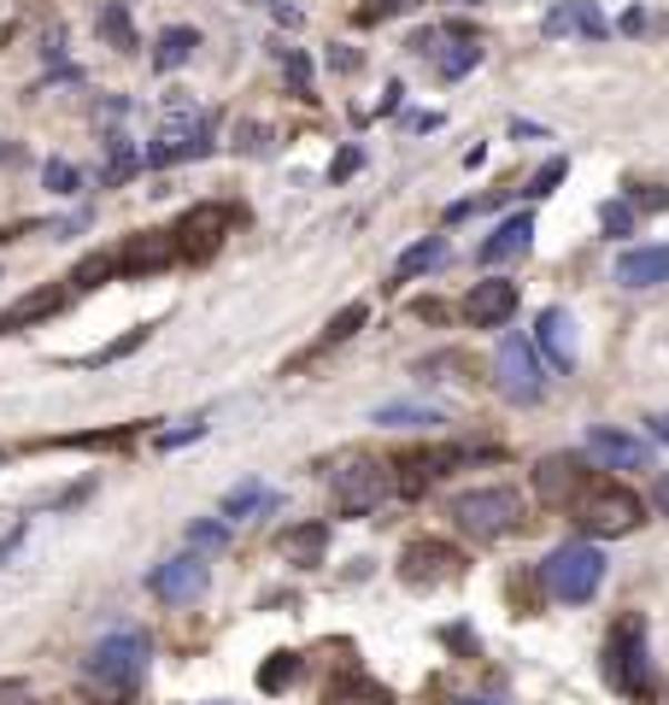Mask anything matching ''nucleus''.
<instances>
[{
    "label": "nucleus",
    "instance_id": "1",
    "mask_svg": "<svg viewBox=\"0 0 669 705\" xmlns=\"http://www.w3.org/2000/svg\"><path fill=\"white\" fill-rule=\"evenodd\" d=\"M605 682L635 705L658 699V671H652V647H646V617L640 612H622L611 624V635H605Z\"/></svg>",
    "mask_w": 669,
    "mask_h": 705
},
{
    "label": "nucleus",
    "instance_id": "2",
    "mask_svg": "<svg viewBox=\"0 0 669 705\" xmlns=\"http://www.w3.org/2000/svg\"><path fill=\"white\" fill-rule=\"evenodd\" d=\"M329 483H334V506H341L347 517H370L388 494H400L393 465L382 459V453H365V447L341 453V459L329 465Z\"/></svg>",
    "mask_w": 669,
    "mask_h": 705
},
{
    "label": "nucleus",
    "instance_id": "3",
    "mask_svg": "<svg viewBox=\"0 0 669 705\" xmlns=\"http://www.w3.org/2000/svg\"><path fill=\"white\" fill-rule=\"evenodd\" d=\"M141 671H148V635H136V629L94 641V653L82 658V682H89L100 699H130Z\"/></svg>",
    "mask_w": 669,
    "mask_h": 705
},
{
    "label": "nucleus",
    "instance_id": "4",
    "mask_svg": "<svg viewBox=\"0 0 669 705\" xmlns=\"http://www.w3.org/2000/svg\"><path fill=\"white\" fill-rule=\"evenodd\" d=\"M570 517H576L588 535H635V529L646 524V506H640L635 488L617 483V476H599V470H593V483L576 494Z\"/></svg>",
    "mask_w": 669,
    "mask_h": 705
},
{
    "label": "nucleus",
    "instance_id": "5",
    "mask_svg": "<svg viewBox=\"0 0 669 705\" xmlns=\"http://www.w3.org/2000/svg\"><path fill=\"white\" fill-rule=\"evenodd\" d=\"M540 583L558 606H588L605 583V553L593 542H563L547 553V565H540Z\"/></svg>",
    "mask_w": 669,
    "mask_h": 705
},
{
    "label": "nucleus",
    "instance_id": "6",
    "mask_svg": "<svg viewBox=\"0 0 669 705\" xmlns=\"http://www.w3.org/2000/svg\"><path fill=\"white\" fill-rule=\"evenodd\" d=\"M522 494L511 488V483H493V488H465L452 500V524L465 529V535H476V542H499V535H511V529H522Z\"/></svg>",
    "mask_w": 669,
    "mask_h": 705
},
{
    "label": "nucleus",
    "instance_id": "7",
    "mask_svg": "<svg viewBox=\"0 0 669 705\" xmlns=\"http://www.w3.org/2000/svg\"><path fill=\"white\" fill-rule=\"evenodd\" d=\"M212 153V123H206L200 107H188V100H171V123L141 148V159H148V171H164V165L177 159H200Z\"/></svg>",
    "mask_w": 669,
    "mask_h": 705
},
{
    "label": "nucleus",
    "instance_id": "8",
    "mask_svg": "<svg viewBox=\"0 0 669 705\" xmlns=\"http://www.w3.org/2000/svg\"><path fill=\"white\" fill-rule=\"evenodd\" d=\"M493 388L506 394L511 406H540L547 394V370H540V347L529 336H506L493 352Z\"/></svg>",
    "mask_w": 669,
    "mask_h": 705
},
{
    "label": "nucleus",
    "instance_id": "9",
    "mask_svg": "<svg viewBox=\"0 0 669 705\" xmlns=\"http://www.w3.org/2000/svg\"><path fill=\"white\" fill-rule=\"evenodd\" d=\"M229 230H236V206L229 200H200V206H188V212L177 218L171 241H177L182 259H212Z\"/></svg>",
    "mask_w": 669,
    "mask_h": 705
},
{
    "label": "nucleus",
    "instance_id": "10",
    "mask_svg": "<svg viewBox=\"0 0 669 705\" xmlns=\"http://www.w3.org/2000/svg\"><path fill=\"white\" fill-rule=\"evenodd\" d=\"M458 570H465V553H458L452 542H441V535H423V542H411L400 553V583L406 588H441Z\"/></svg>",
    "mask_w": 669,
    "mask_h": 705
},
{
    "label": "nucleus",
    "instance_id": "11",
    "mask_svg": "<svg viewBox=\"0 0 669 705\" xmlns=\"http://www.w3.org/2000/svg\"><path fill=\"white\" fill-rule=\"evenodd\" d=\"M593 483V465L581 459V453H547V459L535 465V500L540 506H558V512H570L576 506V494Z\"/></svg>",
    "mask_w": 669,
    "mask_h": 705
},
{
    "label": "nucleus",
    "instance_id": "12",
    "mask_svg": "<svg viewBox=\"0 0 669 705\" xmlns=\"http://www.w3.org/2000/svg\"><path fill=\"white\" fill-rule=\"evenodd\" d=\"M206 583H212V570H206V558H200V553L164 558V565H153V576H148L153 599H164V606H188V599H200Z\"/></svg>",
    "mask_w": 669,
    "mask_h": 705
},
{
    "label": "nucleus",
    "instance_id": "13",
    "mask_svg": "<svg viewBox=\"0 0 669 705\" xmlns=\"http://www.w3.org/2000/svg\"><path fill=\"white\" fill-rule=\"evenodd\" d=\"M470 459V447H435V453H406L400 465H393V476H400V494L406 500H417L429 483H441V476L452 470V465H465Z\"/></svg>",
    "mask_w": 669,
    "mask_h": 705
},
{
    "label": "nucleus",
    "instance_id": "14",
    "mask_svg": "<svg viewBox=\"0 0 669 705\" xmlns=\"http://www.w3.org/2000/svg\"><path fill=\"white\" fill-rule=\"evenodd\" d=\"M182 254H177V241H171V230H148V236H130L118 247V277H153V271H164V265H177Z\"/></svg>",
    "mask_w": 669,
    "mask_h": 705
},
{
    "label": "nucleus",
    "instance_id": "15",
    "mask_svg": "<svg viewBox=\"0 0 669 705\" xmlns=\"http://www.w3.org/2000/svg\"><path fill=\"white\" fill-rule=\"evenodd\" d=\"M511 312H517V282H506V277H482V282L465 295V318H470L476 329L511 324Z\"/></svg>",
    "mask_w": 669,
    "mask_h": 705
},
{
    "label": "nucleus",
    "instance_id": "16",
    "mask_svg": "<svg viewBox=\"0 0 669 705\" xmlns=\"http://www.w3.org/2000/svg\"><path fill=\"white\" fill-rule=\"evenodd\" d=\"M588 459H599L605 470H646V465H652V453H646V441H635V435L593 424L588 429Z\"/></svg>",
    "mask_w": 669,
    "mask_h": 705
},
{
    "label": "nucleus",
    "instance_id": "17",
    "mask_svg": "<svg viewBox=\"0 0 669 705\" xmlns=\"http://www.w3.org/2000/svg\"><path fill=\"white\" fill-rule=\"evenodd\" d=\"M77 295V288H36V295H24V300H12L7 312H0V336H18V329H30V324H48V318H59L66 312V300Z\"/></svg>",
    "mask_w": 669,
    "mask_h": 705
},
{
    "label": "nucleus",
    "instance_id": "18",
    "mask_svg": "<svg viewBox=\"0 0 669 705\" xmlns=\"http://www.w3.org/2000/svg\"><path fill=\"white\" fill-rule=\"evenodd\" d=\"M535 347L547 352L552 370H576V324H570V312H563V306H547V312H540Z\"/></svg>",
    "mask_w": 669,
    "mask_h": 705
},
{
    "label": "nucleus",
    "instance_id": "19",
    "mask_svg": "<svg viewBox=\"0 0 669 705\" xmlns=\"http://www.w3.org/2000/svg\"><path fill=\"white\" fill-rule=\"evenodd\" d=\"M441 30H447V36H441V48H435L429 66L441 71L447 82L482 66V41H476V30H470V24H441Z\"/></svg>",
    "mask_w": 669,
    "mask_h": 705
},
{
    "label": "nucleus",
    "instance_id": "20",
    "mask_svg": "<svg viewBox=\"0 0 669 705\" xmlns=\"http://www.w3.org/2000/svg\"><path fill=\"white\" fill-rule=\"evenodd\" d=\"M529 241H535V212H511L482 247H476V259H482V265H506L517 254H529Z\"/></svg>",
    "mask_w": 669,
    "mask_h": 705
},
{
    "label": "nucleus",
    "instance_id": "21",
    "mask_svg": "<svg viewBox=\"0 0 669 705\" xmlns=\"http://www.w3.org/2000/svg\"><path fill=\"white\" fill-rule=\"evenodd\" d=\"M617 282L622 288H658V282H669V241L663 247H629V254L617 259Z\"/></svg>",
    "mask_w": 669,
    "mask_h": 705
},
{
    "label": "nucleus",
    "instance_id": "22",
    "mask_svg": "<svg viewBox=\"0 0 669 705\" xmlns=\"http://www.w3.org/2000/svg\"><path fill=\"white\" fill-rule=\"evenodd\" d=\"M277 553L288 558V565H300V570H311V565H323V553H329V524L323 517H311V524H294L277 542Z\"/></svg>",
    "mask_w": 669,
    "mask_h": 705
},
{
    "label": "nucleus",
    "instance_id": "23",
    "mask_svg": "<svg viewBox=\"0 0 669 705\" xmlns=\"http://www.w3.org/2000/svg\"><path fill=\"white\" fill-rule=\"evenodd\" d=\"M323 705H393V694L376 676H365V671H341L323 688Z\"/></svg>",
    "mask_w": 669,
    "mask_h": 705
},
{
    "label": "nucleus",
    "instance_id": "24",
    "mask_svg": "<svg viewBox=\"0 0 669 705\" xmlns=\"http://www.w3.org/2000/svg\"><path fill=\"white\" fill-rule=\"evenodd\" d=\"M194 48H200V30L194 24L159 30V41H153V71H182L188 59H194Z\"/></svg>",
    "mask_w": 669,
    "mask_h": 705
},
{
    "label": "nucleus",
    "instance_id": "25",
    "mask_svg": "<svg viewBox=\"0 0 669 705\" xmlns=\"http://www.w3.org/2000/svg\"><path fill=\"white\" fill-rule=\"evenodd\" d=\"M94 30H100V41H107V48H118V53H136V48H141V41H136V24H130V7H123V0H100Z\"/></svg>",
    "mask_w": 669,
    "mask_h": 705
},
{
    "label": "nucleus",
    "instance_id": "26",
    "mask_svg": "<svg viewBox=\"0 0 669 705\" xmlns=\"http://www.w3.org/2000/svg\"><path fill=\"white\" fill-rule=\"evenodd\" d=\"M435 265H447V236H423V241H411L400 265H393V282H406V277H423L435 271Z\"/></svg>",
    "mask_w": 669,
    "mask_h": 705
},
{
    "label": "nucleus",
    "instance_id": "27",
    "mask_svg": "<svg viewBox=\"0 0 669 705\" xmlns=\"http://www.w3.org/2000/svg\"><path fill=\"white\" fill-rule=\"evenodd\" d=\"M136 171H148V159H141L136 148H130V136H107V171H100V189H118L123 177H136Z\"/></svg>",
    "mask_w": 669,
    "mask_h": 705
},
{
    "label": "nucleus",
    "instance_id": "28",
    "mask_svg": "<svg viewBox=\"0 0 669 705\" xmlns=\"http://www.w3.org/2000/svg\"><path fill=\"white\" fill-rule=\"evenodd\" d=\"M277 506V494H270L264 483H236L223 494V517L229 524H241V517H259V512H270Z\"/></svg>",
    "mask_w": 669,
    "mask_h": 705
},
{
    "label": "nucleus",
    "instance_id": "29",
    "mask_svg": "<svg viewBox=\"0 0 669 705\" xmlns=\"http://www.w3.org/2000/svg\"><path fill=\"white\" fill-rule=\"evenodd\" d=\"M370 424H388V429H435V424H447L435 406H411V400H393V406H376V418Z\"/></svg>",
    "mask_w": 669,
    "mask_h": 705
},
{
    "label": "nucleus",
    "instance_id": "30",
    "mask_svg": "<svg viewBox=\"0 0 669 705\" xmlns=\"http://www.w3.org/2000/svg\"><path fill=\"white\" fill-rule=\"evenodd\" d=\"M300 676H306V658L300 653H270L264 665H259V688L264 694H282V688H294Z\"/></svg>",
    "mask_w": 669,
    "mask_h": 705
},
{
    "label": "nucleus",
    "instance_id": "31",
    "mask_svg": "<svg viewBox=\"0 0 669 705\" xmlns=\"http://www.w3.org/2000/svg\"><path fill=\"white\" fill-rule=\"evenodd\" d=\"M365 318H370V306L365 300H352V306H341L329 324H323V347H334V341H352L365 329Z\"/></svg>",
    "mask_w": 669,
    "mask_h": 705
},
{
    "label": "nucleus",
    "instance_id": "32",
    "mask_svg": "<svg viewBox=\"0 0 669 705\" xmlns=\"http://www.w3.org/2000/svg\"><path fill=\"white\" fill-rule=\"evenodd\" d=\"M112 277H118V254H89L66 282H71V288H100V282H112Z\"/></svg>",
    "mask_w": 669,
    "mask_h": 705
},
{
    "label": "nucleus",
    "instance_id": "33",
    "mask_svg": "<svg viewBox=\"0 0 669 705\" xmlns=\"http://www.w3.org/2000/svg\"><path fill=\"white\" fill-rule=\"evenodd\" d=\"M41 182H48L53 195H66V200H71V195H82V171H77L71 159H48V171H41Z\"/></svg>",
    "mask_w": 669,
    "mask_h": 705
},
{
    "label": "nucleus",
    "instance_id": "34",
    "mask_svg": "<svg viewBox=\"0 0 669 705\" xmlns=\"http://www.w3.org/2000/svg\"><path fill=\"white\" fill-rule=\"evenodd\" d=\"M282 59V71H288V89H294L300 100H311V66H306V53L300 48H277Z\"/></svg>",
    "mask_w": 669,
    "mask_h": 705
},
{
    "label": "nucleus",
    "instance_id": "35",
    "mask_svg": "<svg viewBox=\"0 0 669 705\" xmlns=\"http://www.w3.org/2000/svg\"><path fill=\"white\" fill-rule=\"evenodd\" d=\"M599 224H605V236H635V206L629 200H605Z\"/></svg>",
    "mask_w": 669,
    "mask_h": 705
},
{
    "label": "nucleus",
    "instance_id": "36",
    "mask_svg": "<svg viewBox=\"0 0 669 705\" xmlns=\"http://www.w3.org/2000/svg\"><path fill=\"white\" fill-rule=\"evenodd\" d=\"M563 171H570V159H547V165H540V171L529 177V200H547L558 182H563Z\"/></svg>",
    "mask_w": 669,
    "mask_h": 705
},
{
    "label": "nucleus",
    "instance_id": "37",
    "mask_svg": "<svg viewBox=\"0 0 669 705\" xmlns=\"http://www.w3.org/2000/svg\"><path fill=\"white\" fill-rule=\"evenodd\" d=\"M576 30L588 36V41H605V36H611V24L599 18V7H593V0H576Z\"/></svg>",
    "mask_w": 669,
    "mask_h": 705
},
{
    "label": "nucleus",
    "instance_id": "38",
    "mask_svg": "<svg viewBox=\"0 0 669 705\" xmlns=\"http://www.w3.org/2000/svg\"><path fill=\"white\" fill-rule=\"evenodd\" d=\"M223 542H229L223 524H188V547H194V553H212V547H223Z\"/></svg>",
    "mask_w": 669,
    "mask_h": 705
},
{
    "label": "nucleus",
    "instance_id": "39",
    "mask_svg": "<svg viewBox=\"0 0 669 705\" xmlns=\"http://www.w3.org/2000/svg\"><path fill=\"white\" fill-rule=\"evenodd\" d=\"M141 341H148V329H130V336H123V341H112L107 352H94V359H89V365H112V359H123V352H136Z\"/></svg>",
    "mask_w": 669,
    "mask_h": 705
},
{
    "label": "nucleus",
    "instance_id": "40",
    "mask_svg": "<svg viewBox=\"0 0 669 705\" xmlns=\"http://www.w3.org/2000/svg\"><path fill=\"white\" fill-rule=\"evenodd\" d=\"M441 36H447L441 24H429V30H417V36L406 41V48H411L417 59H435V48H441Z\"/></svg>",
    "mask_w": 669,
    "mask_h": 705
},
{
    "label": "nucleus",
    "instance_id": "41",
    "mask_svg": "<svg viewBox=\"0 0 669 705\" xmlns=\"http://www.w3.org/2000/svg\"><path fill=\"white\" fill-rule=\"evenodd\" d=\"M576 30V0H570V7H552L547 12V36H570Z\"/></svg>",
    "mask_w": 669,
    "mask_h": 705
},
{
    "label": "nucleus",
    "instance_id": "42",
    "mask_svg": "<svg viewBox=\"0 0 669 705\" xmlns=\"http://www.w3.org/2000/svg\"><path fill=\"white\" fill-rule=\"evenodd\" d=\"M200 435H206V418H194L188 429H171V435H159V447L171 453V447H182V441H200Z\"/></svg>",
    "mask_w": 669,
    "mask_h": 705
},
{
    "label": "nucleus",
    "instance_id": "43",
    "mask_svg": "<svg viewBox=\"0 0 669 705\" xmlns=\"http://www.w3.org/2000/svg\"><path fill=\"white\" fill-rule=\"evenodd\" d=\"M629 206H635V212H663V206H669V189H640Z\"/></svg>",
    "mask_w": 669,
    "mask_h": 705
},
{
    "label": "nucleus",
    "instance_id": "44",
    "mask_svg": "<svg viewBox=\"0 0 669 705\" xmlns=\"http://www.w3.org/2000/svg\"><path fill=\"white\" fill-rule=\"evenodd\" d=\"M359 165H365V153H359V148H347L341 159H334V165H329V177H334V182H341V177H352V171H359Z\"/></svg>",
    "mask_w": 669,
    "mask_h": 705
},
{
    "label": "nucleus",
    "instance_id": "45",
    "mask_svg": "<svg viewBox=\"0 0 669 705\" xmlns=\"http://www.w3.org/2000/svg\"><path fill=\"white\" fill-rule=\"evenodd\" d=\"M24 535H30V524H18V529L7 535V542H0V570H7V558L18 553V542H24Z\"/></svg>",
    "mask_w": 669,
    "mask_h": 705
},
{
    "label": "nucleus",
    "instance_id": "46",
    "mask_svg": "<svg viewBox=\"0 0 669 705\" xmlns=\"http://www.w3.org/2000/svg\"><path fill=\"white\" fill-rule=\"evenodd\" d=\"M652 506L669 517V470H658V483H652Z\"/></svg>",
    "mask_w": 669,
    "mask_h": 705
},
{
    "label": "nucleus",
    "instance_id": "47",
    "mask_svg": "<svg viewBox=\"0 0 669 705\" xmlns=\"http://www.w3.org/2000/svg\"><path fill=\"white\" fill-rule=\"evenodd\" d=\"M329 66H334V71H359V53H352V48H334Z\"/></svg>",
    "mask_w": 669,
    "mask_h": 705
},
{
    "label": "nucleus",
    "instance_id": "48",
    "mask_svg": "<svg viewBox=\"0 0 669 705\" xmlns=\"http://www.w3.org/2000/svg\"><path fill=\"white\" fill-rule=\"evenodd\" d=\"M417 318H429V324H441V318H447V306H441V300H417Z\"/></svg>",
    "mask_w": 669,
    "mask_h": 705
},
{
    "label": "nucleus",
    "instance_id": "49",
    "mask_svg": "<svg viewBox=\"0 0 669 705\" xmlns=\"http://www.w3.org/2000/svg\"><path fill=\"white\" fill-rule=\"evenodd\" d=\"M646 429H652V435H658V441L669 447V411H652V418H646Z\"/></svg>",
    "mask_w": 669,
    "mask_h": 705
},
{
    "label": "nucleus",
    "instance_id": "50",
    "mask_svg": "<svg viewBox=\"0 0 669 705\" xmlns=\"http://www.w3.org/2000/svg\"><path fill=\"white\" fill-rule=\"evenodd\" d=\"M646 30V12L635 7V12H622V36H640Z\"/></svg>",
    "mask_w": 669,
    "mask_h": 705
},
{
    "label": "nucleus",
    "instance_id": "51",
    "mask_svg": "<svg viewBox=\"0 0 669 705\" xmlns=\"http://www.w3.org/2000/svg\"><path fill=\"white\" fill-rule=\"evenodd\" d=\"M465 705H506V699H465Z\"/></svg>",
    "mask_w": 669,
    "mask_h": 705
},
{
    "label": "nucleus",
    "instance_id": "52",
    "mask_svg": "<svg viewBox=\"0 0 669 705\" xmlns=\"http://www.w3.org/2000/svg\"><path fill=\"white\" fill-rule=\"evenodd\" d=\"M247 7H277V0H247Z\"/></svg>",
    "mask_w": 669,
    "mask_h": 705
},
{
    "label": "nucleus",
    "instance_id": "53",
    "mask_svg": "<svg viewBox=\"0 0 669 705\" xmlns=\"http://www.w3.org/2000/svg\"><path fill=\"white\" fill-rule=\"evenodd\" d=\"M0 159H12V148H7V141H0Z\"/></svg>",
    "mask_w": 669,
    "mask_h": 705
},
{
    "label": "nucleus",
    "instance_id": "54",
    "mask_svg": "<svg viewBox=\"0 0 669 705\" xmlns=\"http://www.w3.org/2000/svg\"><path fill=\"white\" fill-rule=\"evenodd\" d=\"M7 694H18V688H0V699H7Z\"/></svg>",
    "mask_w": 669,
    "mask_h": 705
}]
</instances>
